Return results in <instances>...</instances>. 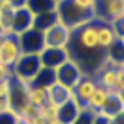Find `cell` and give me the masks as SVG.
<instances>
[{
    "mask_svg": "<svg viewBox=\"0 0 124 124\" xmlns=\"http://www.w3.org/2000/svg\"><path fill=\"white\" fill-rule=\"evenodd\" d=\"M27 90H29V85L27 83H23V81H20V79H16V78H11L9 79L7 101H9V106H11V110L15 113H18L25 104H29Z\"/></svg>",
    "mask_w": 124,
    "mask_h": 124,
    "instance_id": "6",
    "label": "cell"
},
{
    "mask_svg": "<svg viewBox=\"0 0 124 124\" xmlns=\"http://www.w3.org/2000/svg\"><path fill=\"white\" fill-rule=\"evenodd\" d=\"M25 2H27V0H11V6H13V9H18V7L25 6Z\"/></svg>",
    "mask_w": 124,
    "mask_h": 124,
    "instance_id": "27",
    "label": "cell"
},
{
    "mask_svg": "<svg viewBox=\"0 0 124 124\" xmlns=\"http://www.w3.org/2000/svg\"><path fill=\"white\" fill-rule=\"evenodd\" d=\"M0 124H18V117L15 112H2L0 113Z\"/></svg>",
    "mask_w": 124,
    "mask_h": 124,
    "instance_id": "22",
    "label": "cell"
},
{
    "mask_svg": "<svg viewBox=\"0 0 124 124\" xmlns=\"http://www.w3.org/2000/svg\"><path fill=\"white\" fill-rule=\"evenodd\" d=\"M83 68L78 65V61H74L72 58H68L63 65H59L58 68H54V76H56V83L63 85L67 88H74L78 85V81L83 78Z\"/></svg>",
    "mask_w": 124,
    "mask_h": 124,
    "instance_id": "3",
    "label": "cell"
},
{
    "mask_svg": "<svg viewBox=\"0 0 124 124\" xmlns=\"http://www.w3.org/2000/svg\"><path fill=\"white\" fill-rule=\"evenodd\" d=\"M110 93H112V90H108V88L97 85L95 90H93V93H92V97H90V101H88V104H86V108L90 110V112H93V113H99L101 108L104 106V102L108 101Z\"/></svg>",
    "mask_w": 124,
    "mask_h": 124,
    "instance_id": "16",
    "label": "cell"
},
{
    "mask_svg": "<svg viewBox=\"0 0 124 124\" xmlns=\"http://www.w3.org/2000/svg\"><path fill=\"white\" fill-rule=\"evenodd\" d=\"M0 34H2V18H0Z\"/></svg>",
    "mask_w": 124,
    "mask_h": 124,
    "instance_id": "28",
    "label": "cell"
},
{
    "mask_svg": "<svg viewBox=\"0 0 124 124\" xmlns=\"http://www.w3.org/2000/svg\"><path fill=\"white\" fill-rule=\"evenodd\" d=\"M56 83V76H54V70L52 68H47V67H41L38 70V74L29 81V86H38V88H49L50 85Z\"/></svg>",
    "mask_w": 124,
    "mask_h": 124,
    "instance_id": "18",
    "label": "cell"
},
{
    "mask_svg": "<svg viewBox=\"0 0 124 124\" xmlns=\"http://www.w3.org/2000/svg\"><path fill=\"white\" fill-rule=\"evenodd\" d=\"M59 22V16H58V11H49V13H41V15H34V20H32V29L36 31H41L45 32L47 29H50L54 23Z\"/></svg>",
    "mask_w": 124,
    "mask_h": 124,
    "instance_id": "17",
    "label": "cell"
},
{
    "mask_svg": "<svg viewBox=\"0 0 124 124\" xmlns=\"http://www.w3.org/2000/svg\"><path fill=\"white\" fill-rule=\"evenodd\" d=\"M27 9L32 13V15H41V13H49L54 11L58 4L54 0H27L25 2Z\"/></svg>",
    "mask_w": 124,
    "mask_h": 124,
    "instance_id": "19",
    "label": "cell"
},
{
    "mask_svg": "<svg viewBox=\"0 0 124 124\" xmlns=\"http://www.w3.org/2000/svg\"><path fill=\"white\" fill-rule=\"evenodd\" d=\"M79 113H81L79 104L74 99H70L68 102H65V104L58 106V110H56V121H58V124H72Z\"/></svg>",
    "mask_w": 124,
    "mask_h": 124,
    "instance_id": "14",
    "label": "cell"
},
{
    "mask_svg": "<svg viewBox=\"0 0 124 124\" xmlns=\"http://www.w3.org/2000/svg\"><path fill=\"white\" fill-rule=\"evenodd\" d=\"M15 11L11 6V0H0V13H11Z\"/></svg>",
    "mask_w": 124,
    "mask_h": 124,
    "instance_id": "24",
    "label": "cell"
},
{
    "mask_svg": "<svg viewBox=\"0 0 124 124\" xmlns=\"http://www.w3.org/2000/svg\"><path fill=\"white\" fill-rule=\"evenodd\" d=\"M95 86H97L95 78H93L92 74H83V78L78 81V85L72 88V99L79 104L81 110L86 108V104H88V101H90Z\"/></svg>",
    "mask_w": 124,
    "mask_h": 124,
    "instance_id": "7",
    "label": "cell"
},
{
    "mask_svg": "<svg viewBox=\"0 0 124 124\" xmlns=\"http://www.w3.org/2000/svg\"><path fill=\"white\" fill-rule=\"evenodd\" d=\"M122 119H124V112L119 113V115H115V117H112L108 124H122Z\"/></svg>",
    "mask_w": 124,
    "mask_h": 124,
    "instance_id": "26",
    "label": "cell"
},
{
    "mask_svg": "<svg viewBox=\"0 0 124 124\" xmlns=\"http://www.w3.org/2000/svg\"><path fill=\"white\" fill-rule=\"evenodd\" d=\"M108 122H110V119L101 115V113H95L93 115V121H92V124H108Z\"/></svg>",
    "mask_w": 124,
    "mask_h": 124,
    "instance_id": "25",
    "label": "cell"
},
{
    "mask_svg": "<svg viewBox=\"0 0 124 124\" xmlns=\"http://www.w3.org/2000/svg\"><path fill=\"white\" fill-rule=\"evenodd\" d=\"M11 78H13L11 67H6V65L0 63V81H7V79H11Z\"/></svg>",
    "mask_w": 124,
    "mask_h": 124,
    "instance_id": "23",
    "label": "cell"
},
{
    "mask_svg": "<svg viewBox=\"0 0 124 124\" xmlns=\"http://www.w3.org/2000/svg\"><path fill=\"white\" fill-rule=\"evenodd\" d=\"M16 40H18V47L22 54H40L45 49L43 32L36 31V29H29V31L18 34Z\"/></svg>",
    "mask_w": 124,
    "mask_h": 124,
    "instance_id": "5",
    "label": "cell"
},
{
    "mask_svg": "<svg viewBox=\"0 0 124 124\" xmlns=\"http://www.w3.org/2000/svg\"><path fill=\"white\" fill-rule=\"evenodd\" d=\"M95 20H97V47H99L101 50H106L115 40H119V38H117V34L113 32L112 25H110L108 22L97 18V16H95Z\"/></svg>",
    "mask_w": 124,
    "mask_h": 124,
    "instance_id": "12",
    "label": "cell"
},
{
    "mask_svg": "<svg viewBox=\"0 0 124 124\" xmlns=\"http://www.w3.org/2000/svg\"><path fill=\"white\" fill-rule=\"evenodd\" d=\"M70 99H72V90L63 86V85H59V83H54L47 88V102L54 104L56 108L65 104V102H68Z\"/></svg>",
    "mask_w": 124,
    "mask_h": 124,
    "instance_id": "13",
    "label": "cell"
},
{
    "mask_svg": "<svg viewBox=\"0 0 124 124\" xmlns=\"http://www.w3.org/2000/svg\"><path fill=\"white\" fill-rule=\"evenodd\" d=\"M124 16V0H101L97 4V18L104 22L122 18Z\"/></svg>",
    "mask_w": 124,
    "mask_h": 124,
    "instance_id": "9",
    "label": "cell"
},
{
    "mask_svg": "<svg viewBox=\"0 0 124 124\" xmlns=\"http://www.w3.org/2000/svg\"><path fill=\"white\" fill-rule=\"evenodd\" d=\"M20 47H18V40L16 34H2L0 36V63L6 67H13L15 61L20 58Z\"/></svg>",
    "mask_w": 124,
    "mask_h": 124,
    "instance_id": "8",
    "label": "cell"
},
{
    "mask_svg": "<svg viewBox=\"0 0 124 124\" xmlns=\"http://www.w3.org/2000/svg\"><path fill=\"white\" fill-rule=\"evenodd\" d=\"M70 38H72V29L61 22L54 23L50 29H47L43 32L45 47H52V49H67L70 43Z\"/></svg>",
    "mask_w": 124,
    "mask_h": 124,
    "instance_id": "4",
    "label": "cell"
},
{
    "mask_svg": "<svg viewBox=\"0 0 124 124\" xmlns=\"http://www.w3.org/2000/svg\"><path fill=\"white\" fill-rule=\"evenodd\" d=\"M54 2H56V4H58V2H61V0H54Z\"/></svg>",
    "mask_w": 124,
    "mask_h": 124,
    "instance_id": "29",
    "label": "cell"
},
{
    "mask_svg": "<svg viewBox=\"0 0 124 124\" xmlns=\"http://www.w3.org/2000/svg\"><path fill=\"white\" fill-rule=\"evenodd\" d=\"M32 20L34 15L27 9V6L18 7V9L13 11V22H11V32L13 34H22L29 29H32Z\"/></svg>",
    "mask_w": 124,
    "mask_h": 124,
    "instance_id": "11",
    "label": "cell"
},
{
    "mask_svg": "<svg viewBox=\"0 0 124 124\" xmlns=\"http://www.w3.org/2000/svg\"><path fill=\"white\" fill-rule=\"evenodd\" d=\"M38 56H40L41 67H47V68H52L54 70V68L63 65V63L70 58V52H68V49H52V47H45Z\"/></svg>",
    "mask_w": 124,
    "mask_h": 124,
    "instance_id": "10",
    "label": "cell"
},
{
    "mask_svg": "<svg viewBox=\"0 0 124 124\" xmlns=\"http://www.w3.org/2000/svg\"><path fill=\"white\" fill-rule=\"evenodd\" d=\"M56 11H58V16H59V22L65 23L70 29L81 27V25L92 22L97 16L95 11L83 9L78 4H74V0H61V2H58Z\"/></svg>",
    "mask_w": 124,
    "mask_h": 124,
    "instance_id": "1",
    "label": "cell"
},
{
    "mask_svg": "<svg viewBox=\"0 0 124 124\" xmlns=\"http://www.w3.org/2000/svg\"><path fill=\"white\" fill-rule=\"evenodd\" d=\"M93 112H90L88 108H85V110H81V113L76 117V121L72 122V124H92V121H93Z\"/></svg>",
    "mask_w": 124,
    "mask_h": 124,
    "instance_id": "21",
    "label": "cell"
},
{
    "mask_svg": "<svg viewBox=\"0 0 124 124\" xmlns=\"http://www.w3.org/2000/svg\"><path fill=\"white\" fill-rule=\"evenodd\" d=\"M27 99H29V104L41 108L43 104H47V90L45 88H38V86H29Z\"/></svg>",
    "mask_w": 124,
    "mask_h": 124,
    "instance_id": "20",
    "label": "cell"
},
{
    "mask_svg": "<svg viewBox=\"0 0 124 124\" xmlns=\"http://www.w3.org/2000/svg\"><path fill=\"white\" fill-rule=\"evenodd\" d=\"M40 68H41V63L38 54H20V58L15 61L11 70H13V78L29 85V81L38 74Z\"/></svg>",
    "mask_w": 124,
    "mask_h": 124,
    "instance_id": "2",
    "label": "cell"
},
{
    "mask_svg": "<svg viewBox=\"0 0 124 124\" xmlns=\"http://www.w3.org/2000/svg\"><path fill=\"white\" fill-rule=\"evenodd\" d=\"M124 112V99H122V93H117V92H112L108 97V101L104 102V106L101 108V115H104V117L112 119L115 115L122 113Z\"/></svg>",
    "mask_w": 124,
    "mask_h": 124,
    "instance_id": "15",
    "label": "cell"
},
{
    "mask_svg": "<svg viewBox=\"0 0 124 124\" xmlns=\"http://www.w3.org/2000/svg\"><path fill=\"white\" fill-rule=\"evenodd\" d=\"M0 36H2V34H0Z\"/></svg>",
    "mask_w": 124,
    "mask_h": 124,
    "instance_id": "30",
    "label": "cell"
}]
</instances>
